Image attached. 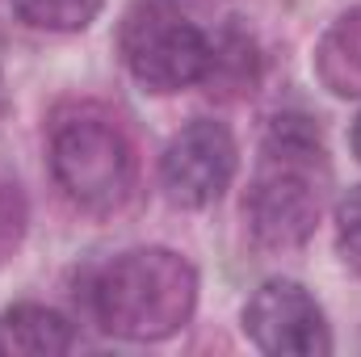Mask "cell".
<instances>
[{"label":"cell","instance_id":"cell-3","mask_svg":"<svg viewBox=\"0 0 361 357\" xmlns=\"http://www.w3.org/2000/svg\"><path fill=\"white\" fill-rule=\"evenodd\" d=\"M51 169L59 189L89 214L118 210L135 189V152L105 118H68L51 139Z\"/></svg>","mask_w":361,"mask_h":357},{"label":"cell","instance_id":"cell-6","mask_svg":"<svg viewBox=\"0 0 361 357\" xmlns=\"http://www.w3.org/2000/svg\"><path fill=\"white\" fill-rule=\"evenodd\" d=\"M235 177V139L223 122L197 118L173 135L160 160V181L177 206L202 210L227 193Z\"/></svg>","mask_w":361,"mask_h":357},{"label":"cell","instance_id":"cell-7","mask_svg":"<svg viewBox=\"0 0 361 357\" xmlns=\"http://www.w3.org/2000/svg\"><path fill=\"white\" fill-rule=\"evenodd\" d=\"M72 341H76L72 324L59 311H51V307L21 303V307H8L0 315V353L55 357V353H68Z\"/></svg>","mask_w":361,"mask_h":357},{"label":"cell","instance_id":"cell-14","mask_svg":"<svg viewBox=\"0 0 361 357\" xmlns=\"http://www.w3.org/2000/svg\"><path fill=\"white\" fill-rule=\"evenodd\" d=\"M0 114H4V89H0Z\"/></svg>","mask_w":361,"mask_h":357},{"label":"cell","instance_id":"cell-2","mask_svg":"<svg viewBox=\"0 0 361 357\" xmlns=\"http://www.w3.org/2000/svg\"><path fill=\"white\" fill-rule=\"evenodd\" d=\"M118 51L126 72L147 92H177L206 76L210 42L206 34L185 21L169 0H139L126 8L118 30Z\"/></svg>","mask_w":361,"mask_h":357},{"label":"cell","instance_id":"cell-8","mask_svg":"<svg viewBox=\"0 0 361 357\" xmlns=\"http://www.w3.org/2000/svg\"><path fill=\"white\" fill-rule=\"evenodd\" d=\"M315 72L336 97H361V8L341 13L315 47Z\"/></svg>","mask_w":361,"mask_h":357},{"label":"cell","instance_id":"cell-12","mask_svg":"<svg viewBox=\"0 0 361 357\" xmlns=\"http://www.w3.org/2000/svg\"><path fill=\"white\" fill-rule=\"evenodd\" d=\"M336 244H341L345 265L361 273V185L349 189L336 206Z\"/></svg>","mask_w":361,"mask_h":357},{"label":"cell","instance_id":"cell-4","mask_svg":"<svg viewBox=\"0 0 361 357\" xmlns=\"http://www.w3.org/2000/svg\"><path fill=\"white\" fill-rule=\"evenodd\" d=\"M315 164L319 160L265 152V169L257 173L244 202L248 231L261 248L290 253L315 236V223H319V185L311 181Z\"/></svg>","mask_w":361,"mask_h":357},{"label":"cell","instance_id":"cell-1","mask_svg":"<svg viewBox=\"0 0 361 357\" xmlns=\"http://www.w3.org/2000/svg\"><path fill=\"white\" fill-rule=\"evenodd\" d=\"M197 303V273L169 248H130L92 286L97 324L122 341H164L180 332Z\"/></svg>","mask_w":361,"mask_h":357},{"label":"cell","instance_id":"cell-9","mask_svg":"<svg viewBox=\"0 0 361 357\" xmlns=\"http://www.w3.org/2000/svg\"><path fill=\"white\" fill-rule=\"evenodd\" d=\"M202 85L214 97H227V101L257 92V85H261V51H257V42L244 30H227L210 47V63H206Z\"/></svg>","mask_w":361,"mask_h":357},{"label":"cell","instance_id":"cell-5","mask_svg":"<svg viewBox=\"0 0 361 357\" xmlns=\"http://www.w3.org/2000/svg\"><path fill=\"white\" fill-rule=\"evenodd\" d=\"M244 332L261 353L273 357H324L332 353V337L319 303L290 277L265 282L244 307Z\"/></svg>","mask_w":361,"mask_h":357},{"label":"cell","instance_id":"cell-10","mask_svg":"<svg viewBox=\"0 0 361 357\" xmlns=\"http://www.w3.org/2000/svg\"><path fill=\"white\" fill-rule=\"evenodd\" d=\"M101 4L105 0H13L21 21H30L38 30H55V34L85 30L92 17L101 13Z\"/></svg>","mask_w":361,"mask_h":357},{"label":"cell","instance_id":"cell-13","mask_svg":"<svg viewBox=\"0 0 361 357\" xmlns=\"http://www.w3.org/2000/svg\"><path fill=\"white\" fill-rule=\"evenodd\" d=\"M349 143H353V156L361 160V114H357V122H353V131H349Z\"/></svg>","mask_w":361,"mask_h":357},{"label":"cell","instance_id":"cell-11","mask_svg":"<svg viewBox=\"0 0 361 357\" xmlns=\"http://www.w3.org/2000/svg\"><path fill=\"white\" fill-rule=\"evenodd\" d=\"M25 223H30V210H25V198L13 181H0V261H8L25 236Z\"/></svg>","mask_w":361,"mask_h":357}]
</instances>
